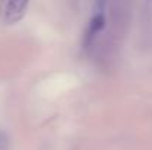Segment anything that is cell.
Returning <instances> with one entry per match:
<instances>
[{"label": "cell", "mask_w": 152, "mask_h": 150, "mask_svg": "<svg viewBox=\"0 0 152 150\" xmlns=\"http://www.w3.org/2000/svg\"><path fill=\"white\" fill-rule=\"evenodd\" d=\"M133 0H111V28L106 37V46L103 51L108 54L115 49L118 40L126 34L132 16Z\"/></svg>", "instance_id": "obj_1"}, {"label": "cell", "mask_w": 152, "mask_h": 150, "mask_svg": "<svg viewBox=\"0 0 152 150\" xmlns=\"http://www.w3.org/2000/svg\"><path fill=\"white\" fill-rule=\"evenodd\" d=\"M30 0H0V18L7 22H16L22 18Z\"/></svg>", "instance_id": "obj_2"}, {"label": "cell", "mask_w": 152, "mask_h": 150, "mask_svg": "<svg viewBox=\"0 0 152 150\" xmlns=\"http://www.w3.org/2000/svg\"><path fill=\"white\" fill-rule=\"evenodd\" d=\"M103 27H105V15L101 12V13H98L92 19V22H90V25L87 28V33L84 36V47L86 49H90L92 47L93 41L96 40V37L99 36V33L103 30Z\"/></svg>", "instance_id": "obj_3"}, {"label": "cell", "mask_w": 152, "mask_h": 150, "mask_svg": "<svg viewBox=\"0 0 152 150\" xmlns=\"http://www.w3.org/2000/svg\"><path fill=\"white\" fill-rule=\"evenodd\" d=\"M6 146H7L6 138H4V136L0 134V150H6Z\"/></svg>", "instance_id": "obj_4"}]
</instances>
